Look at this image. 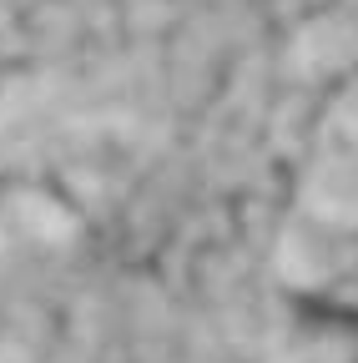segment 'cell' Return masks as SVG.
Segmentation results:
<instances>
[{
  "instance_id": "cell-1",
  "label": "cell",
  "mask_w": 358,
  "mask_h": 363,
  "mask_svg": "<svg viewBox=\"0 0 358 363\" xmlns=\"http://www.w3.org/2000/svg\"><path fill=\"white\" fill-rule=\"evenodd\" d=\"M293 212L358 242V147H313L293 177Z\"/></svg>"
},
{
  "instance_id": "cell-2",
  "label": "cell",
  "mask_w": 358,
  "mask_h": 363,
  "mask_svg": "<svg viewBox=\"0 0 358 363\" xmlns=\"http://www.w3.org/2000/svg\"><path fill=\"white\" fill-rule=\"evenodd\" d=\"M283 66L293 81L303 86H338L343 76L358 71V11L333 0V6L303 16L293 30H288V45H283Z\"/></svg>"
},
{
  "instance_id": "cell-3",
  "label": "cell",
  "mask_w": 358,
  "mask_h": 363,
  "mask_svg": "<svg viewBox=\"0 0 358 363\" xmlns=\"http://www.w3.org/2000/svg\"><path fill=\"white\" fill-rule=\"evenodd\" d=\"M262 363H358V313L298 308L267 338Z\"/></svg>"
},
{
  "instance_id": "cell-4",
  "label": "cell",
  "mask_w": 358,
  "mask_h": 363,
  "mask_svg": "<svg viewBox=\"0 0 358 363\" xmlns=\"http://www.w3.org/2000/svg\"><path fill=\"white\" fill-rule=\"evenodd\" d=\"M348 267V238L328 233V227L308 222V217H288V227L278 233V247H273V272L278 283L303 293V298H318L328 293Z\"/></svg>"
},
{
  "instance_id": "cell-5",
  "label": "cell",
  "mask_w": 358,
  "mask_h": 363,
  "mask_svg": "<svg viewBox=\"0 0 358 363\" xmlns=\"http://www.w3.org/2000/svg\"><path fill=\"white\" fill-rule=\"evenodd\" d=\"M318 126H323L318 142L358 147V71L323 91V116H318Z\"/></svg>"
},
{
  "instance_id": "cell-6",
  "label": "cell",
  "mask_w": 358,
  "mask_h": 363,
  "mask_svg": "<svg viewBox=\"0 0 358 363\" xmlns=\"http://www.w3.org/2000/svg\"><path fill=\"white\" fill-rule=\"evenodd\" d=\"M343 6H353V11H358V0H343Z\"/></svg>"
}]
</instances>
